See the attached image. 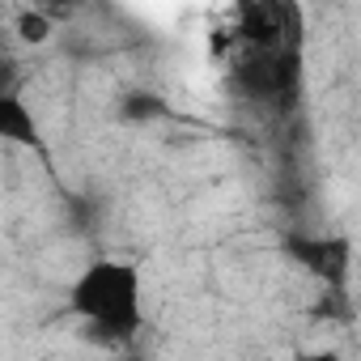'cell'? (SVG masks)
<instances>
[{"mask_svg":"<svg viewBox=\"0 0 361 361\" xmlns=\"http://www.w3.org/2000/svg\"><path fill=\"white\" fill-rule=\"evenodd\" d=\"M68 310L85 323L98 344H123L145 327L140 268L128 259H94L68 285Z\"/></svg>","mask_w":361,"mask_h":361,"instance_id":"1","label":"cell"},{"mask_svg":"<svg viewBox=\"0 0 361 361\" xmlns=\"http://www.w3.org/2000/svg\"><path fill=\"white\" fill-rule=\"evenodd\" d=\"M0 140L43 153V128H39L30 102L18 90H0Z\"/></svg>","mask_w":361,"mask_h":361,"instance_id":"3","label":"cell"},{"mask_svg":"<svg viewBox=\"0 0 361 361\" xmlns=\"http://www.w3.org/2000/svg\"><path fill=\"white\" fill-rule=\"evenodd\" d=\"M0 68H5V39H0Z\"/></svg>","mask_w":361,"mask_h":361,"instance_id":"7","label":"cell"},{"mask_svg":"<svg viewBox=\"0 0 361 361\" xmlns=\"http://www.w3.org/2000/svg\"><path fill=\"white\" fill-rule=\"evenodd\" d=\"M115 361H140V357H136V353H128V357H115Z\"/></svg>","mask_w":361,"mask_h":361,"instance_id":"8","label":"cell"},{"mask_svg":"<svg viewBox=\"0 0 361 361\" xmlns=\"http://www.w3.org/2000/svg\"><path fill=\"white\" fill-rule=\"evenodd\" d=\"M13 35H18L26 47H43V43L56 35V26H51V18H47L43 9H22V13L13 18Z\"/></svg>","mask_w":361,"mask_h":361,"instance_id":"4","label":"cell"},{"mask_svg":"<svg viewBox=\"0 0 361 361\" xmlns=\"http://www.w3.org/2000/svg\"><path fill=\"white\" fill-rule=\"evenodd\" d=\"M161 111V102L157 98H145V94H136L128 106H123V115H157Z\"/></svg>","mask_w":361,"mask_h":361,"instance_id":"5","label":"cell"},{"mask_svg":"<svg viewBox=\"0 0 361 361\" xmlns=\"http://www.w3.org/2000/svg\"><path fill=\"white\" fill-rule=\"evenodd\" d=\"M298 361H344L336 348H327V353H306V357H298Z\"/></svg>","mask_w":361,"mask_h":361,"instance_id":"6","label":"cell"},{"mask_svg":"<svg viewBox=\"0 0 361 361\" xmlns=\"http://www.w3.org/2000/svg\"><path fill=\"white\" fill-rule=\"evenodd\" d=\"M285 255L302 268V272H310V276H319V281H344V272H348V243L344 238H323V234H293V238H285Z\"/></svg>","mask_w":361,"mask_h":361,"instance_id":"2","label":"cell"}]
</instances>
